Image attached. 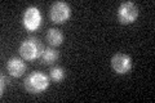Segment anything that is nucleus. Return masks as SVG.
Instances as JSON below:
<instances>
[{
	"label": "nucleus",
	"mask_w": 155,
	"mask_h": 103,
	"mask_svg": "<svg viewBox=\"0 0 155 103\" xmlns=\"http://www.w3.org/2000/svg\"><path fill=\"white\" fill-rule=\"evenodd\" d=\"M43 52H44L43 44L35 36L26 39V40L21 44V47H19V54H21V57L23 60H27V61L35 60L38 57H41Z\"/></svg>",
	"instance_id": "f03ea898"
},
{
	"label": "nucleus",
	"mask_w": 155,
	"mask_h": 103,
	"mask_svg": "<svg viewBox=\"0 0 155 103\" xmlns=\"http://www.w3.org/2000/svg\"><path fill=\"white\" fill-rule=\"evenodd\" d=\"M49 75L51 77L54 81H61V80H64V77H65V70L62 67H52L51 68V71H49Z\"/></svg>",
	"instance_id": "9d476101"
},
{
	"label": "nucleus",
	"mask_w": 155,
	"mask_h": 103,
	"mask_svg": "<svg viewBox=\"0 0 155 103\" xmlns=\"http://www.w3.org/2000/svg\"><path fill=\"white\" fill-rule=\"evenodd\" d=\"M49 86V79L43 72H31L25 80V89L31 94H39Z\"/></svg>",
	"instance_id": "f257e3e1"
},
{
	"label": "nucleus",
	"mask_w": 155,
	"mask_h": 103,
	"mask_svg": "<svg viewBox=\"0 0 155 103\" xmlns=\"http://www.w3.org/2000/svg\"><path fill=\"white\" fill-rule=\"evenodd\" d=\"M58 60V52L54 50L52 48H47L44 49V52L41 53V61L45 65H52L53 62H56Z\"/></svg>",
	"instance_id": "1a4fd4ad"
},
{
	"label": "nucleus",
	"mask_w": 155,
	"mask_h": 103,
	"mask_svg": "<svg viewBox=\"0 0 155 103\" xmlns=\"http://www.w3.org/2000/svg\"><path fill=\"white\" fill-rule=\"evenodd\" d=\"M7 68H8V72L12 76L21 77L23 75V72L26 71V63L22 60H19V58L13 57L7 62Z\"/></svg>",
	"instance_id": "0eeeda50"
},
{
	"label": "nucleus",
	"mask_w": 155,
	"mask_h": 103,
	"mask_svg": "<svg viewBox=\"0 0 155 103\" xmlns=\"http://www.w3.org/2000/svg\"><path fill=\"white\" fill-rule=\"evenodd\" d=\"M111 67L116 73H127L132 68V58L124 53H118L111 58Z\"/></svg>",
	"instance_id": "39448f33"
},
{
	"label": "nucleus",
	"mask_w": 155,
	"mask_h": 103,
	"mask_svg": "<svg viewBox=\"0 0 155 103\" xmlns=\"http://www.w3.org/2000/svg\"><path fill=\"white\" fill-rule=\"evenodd\" d=\"M7 82H8V79L4 75H2V86H0V92H2V94H3V92H4V86L7 85Z\"/></svg>",
	"instance_id": "9b49d317"
},
{
	"label": "nucleus",
	"mask_w": 155,
	"mask_h": 103,
	"mask_svg": "<svg viewBox=\"0 0 155 103\" xmlns=\"http://www.w3.org/2000/svg\"><path fill=\"white\" fill-rule=\"evenodd\" d=\"M70 7L64 2H57L51 7L49 11V17L52 19V22L54 23H64L65 21L70 18Z\"/></svg>",
	"instance_id": "20e7f679"
},
{
	"label": "nucleus",
	"mask_w": 155,
	"mask_h": 103,
	"mask_svg": "<svg viewBox=\"0 0 155 103\" xmlns=\"http://www.w3.org/2000/svg\"><path fill=\"white\" fill-rule=\"evenodd\" d=\"M138 7L132 2H124L118 9V19L120 23H133L138 17Z\"/></svg>",
	"instance_id": "7ed1b4c3"
},
{
	"label": "nucleus",
	"mask_w": 155,
	"mask_h": 103,
	"mask_svg": "<svg viewBox=\"0 0 155 103\" xmlns=\"http://www.w3.org/2000/svg\"><path fill=\"white\" fill-rule=\"evenodd\" d=\"M41 23V14L40 11L36 7H30L26 9L25 14H23V24L27 30L34 31L39 28Z\"/></svg>",
	"instance_id": "423d86ee"
},
{
	"label": "nucleus",
	"mask_w": 155,
	"mask_h": 103,
	"mask_svg": "<svg viewBox=\"0 0 155 103\" xmlns=\"http://www.w3.org/2000/svg\"><path fill=\"white\" fill-rule=\"evenodd\" d=\"M47 41L49 43L52 47H58L64 41V35H62V32L60 30H57V28H51V30L47 32Z\"/></svg>",
	"instance_id": "6e6552de"
}]
</instances>
